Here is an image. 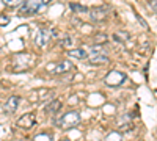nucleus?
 <instances>
[{
	"instance_id": "nucleus-1",
	"label": "nucleus",
	"mask_w": 157,
	"mask_h": 141,
	"mask_svg": "<svg viewBox=\"0 0 157 141\" xmlns=\"http://www.w3.org/2000/svg\"><path fill=\"white\" fill-rule=\"evenodd\" d=\"M80 119H82L80 118V113L72 110V111L64 113L63 116L58 119V122H55V125H58L60 129H63V130H69V129H72V127L80 124Z\"/></svg>"
},
{
	"instance_id": "nucleus-2",
	"label": "nucleus",
	"mask_w": 157,
	"mask_h": 141,
	"mask_svg": "<svg viewBox=\"0 0 157 141\" xmlns=\"http://www.w3.org/2000/svg\"><path fill=\"white\" fill-rule=\"evenodd\" d=\"M49 2H50V0H24V2L21 3V8H19V14L21 16L35 14V13H38Z\"/></svg>"
},
{
	"instance_id": "nucleus-3",
	"label": "nucleus",
	"mask_w": 157,
	"mask_h": 141,
	"mask_svg": "<svg viewBox=\"0 0 157 141\" xmlns=\"http://www.w3.org/2000/svg\"><path fill=\"white\" fill-rule=\"evenodd\" d=\"M126 74L121 72V71H110L107 75H105V79H104V83H105L107 86H112V88H116V86H121L124 82H126Z\"/></svg>"
},
{
	"instance_id": "nucleus-4",
	"label": "nucleus",
	"mask_w": 157,
	"mask_h": 141,
	"mask_svg": "<svg viewBox=\"0 0 157 141\" xmlns=\"http://www.w3.org/2000/svg\"><path fill=\"white\" fill-rule=\"evenodd\" d=\"M90 17L91 20H94V22H104L109 14V8L107 6H96V8H91L90 11Z\"/></svg>"
},
{
	"instance_id": "nucleus-5",
	"label": "nucleus",
	"mask_w": 157,
	"mask_h": 141,
	"mask_svg": "<svg viewBox=\"0 0 157 141\" xmlns=\"http://www.w3.org/2000/svg\"><path fill=\"white\" fill-rule=\"evenodd\" d=\"M35 122H36L35 113H25L17 119L16 124H17V127H21V129H32V127L35 125Z\"/></svg>"
},
{
	"instance_id": "nucleus-6",
	"label": "nucleus",
	"mask_w": 157,
	"mask_h": 141,
	"mask_svg": "<svg viewBox=\"0 0 157 141\" xmlns=\"http://www.w3.org/2000/svg\"><path fill=\"white\" fill-rule=\"evenodd\" d=\"M49 41H50V33H49L47 30L39 28V30L35 33V44H36L39 49L46 47V46L49 44Z\"/></svg>"
},
{
	"instance_id": "nucleus-7",
	"label": "nucleus",
	"mask_w": 157,
	"mask_h": 141,
	"mask_svg": "<svg viewBox=\"0 0 157 141\" xmlns=\"http://www.w3.org/2000/svg\"><path fill=\"white\" fill-rule=\"evenodd\" d=\"M19 104H21V97L19 96H10L3 105V111L8 113V114H13L17 108H19Z\"/></svg>"
},
{
	"instance_id": "nucleus-8",
	"label": "nucleus",
	"mask_w": 157,
	"mask_h": 141,
	"mask_svg": "<svg viewBox=\"0 0 157 141\" xmlns=\"http://www.w3.org/2000/svg\"><path fill=\"white\" fill-rule=\"evenodd\" d=\"M72 68H74V65H72L69 60H63V61L57 63V65L52 68V72H54V74H66V72H69Z\"/></svg>"
},
{
	"instance_id": "nucleus-9",
	"label": "nucleus",
	"mask_w": 157,
	"mask_h": 141,
	"mask_svg": "<svg viewBox=\"0 0 157 141\" xmlns=\"http://www.w3.org/2000/svg\"><path fill=\"white\" fill-rule=\"evenodd\" d=\"M88 61L93 66H102V65H107L109 63V57L105 54H91L88 57Z\"/></svg>"
},
{
	"instance_id": "nucleus-10",
	"label": "nucleus",
	"mask_w": 157,
	"mask_h": 141,
	"mask_svg": "<svg viewBox=\"0 0 157 141\" xmlns=\"http://www.w3.org/2000/svg\"><path fill=\"white\" fill-rule=\"evenodd\" d=\"M68 55L71 58H77V60H86L88 58V54L85 52L83 49H72L68 52Z\"/></svg>"
},
{
	"instance_id": "nucleus-11",
	"label": "nucleus",
	"mask_w": 157,
	"mask_h": 141,
	"mask_svg": "<svg viewBox=\"0 0 157 141\" xmlns=\"http://www.w3.org/2000/svg\"><path fill=\"white\" fill-rule=\"evenodd\" d=\"M60 108H61V100H57V99H55V100H52L50 104L44 108V111H46V113H57Z\"/></svg>"
},
{
	"instance_id": "nucleus-12",
	"label": "nucleus",
	"mask_w": 157,
	"mask_h": 141,
	"mask_svg": "<svg viewBox=\"0 0 157 141\" xmlns=\"http://www.w3.org/2000/svg\"><path fill=\"white\" fill-rule=\"evenodd\" d=\"M33 141H54V136L47 132H39L33 136Z\"/></svg>"
},
{
	"instance_id": "nucleus-13",
	"label": "nucleus",
	"mask_w": 157,
	"mask_h": 141,
	"mask_svg": "<svg viewBox=\"0 0 157 141\" xmlns=\"http://www.w3.org/2000/svg\"><path fill=\"white\" fill-rule=\"evenodd\" d=\"M113 38H115V39H116V41H120V43H126V41L129 39V38H130V35H129L127 32H124V30H121V32H116Z\"/></svg>"
},
{
	"instance_id": "nucleus-14",
	"label": "nucleus",
	"mask_w": 157,
	"mask_h": 141,
	"mask_svg": "<svg viewBox=\"0 0 157 141\" xmlns=\"http://www.w3.org/2000/svg\"><path fill=\"white\" fill-rule=\"evenodd\" d=\"M69 8L74 11V13H86L88 9L82 5H78V3H69Z\"/></svg>"
},
{
	"instance_id": "nucleus-15",
	"label": "nucleus",
	"mask_w": 157,
	"mask_h": 141,
	"mask_svg": "<svg viewBox=\"0 0 157 141\" xmlns=\"http://www.w3.org/2000/svg\"><path fill=\"white\" fill-rule=\"evenodd\" d=\"M2 2L5 3V5H8V6H11V8H14V6H19L24 0H2Z\"/></svg>"
},
{
	"instance_id": "nucleus-16",
	"label": "nucleus",
	"mask_w": 157,
	"mask_h": 141,
	"mask_svg": "<svg viewBox=\"0 0 157 141\" xmlns=\"http://www.w3.org/2000/svg\"><path fill=\"white\" fill-rule=\"evenodd\" d=\"M105 141H121V133H118V132H112Z\"/></svg>"
},
{
	"instance_id": "nucleus-17",
	"label": "nucleus",
	"mask_w": 157,
	"mask_h": 141,
	"mask_svg": "<svg viewBox=\"0 0 157 141\" xmlns=\"http://www.w3.org/2000/svg\"><path fill=\"white\" fill-rule=\"evenodd\" d=\"M71 44H72V39H71L69 36H66L64 39H61V41H60V46H63V47H69Z\"/></svg>"
},
{
	"instance_id": "nucleus-18",
	"label": "nucleus",
	"mask_w": 157,
	"mask_h": 141,
	"mask_svg": "<svg viewBox=\"0 0 157 141\" xmlns=\"http://www.w3.org/2000/svg\"><path fill=\"white\" fill-rule=\"evenodd\" d=\"M10 24V17L8 16H0V27H5V25H8Z\"/></svg>"
},
{
	"instance_id": "nucleus-19",
	"label": "nucleus",
	"mask_w": 157,
	"mask_h": 141,
	"mask_svg": "<svg viewBox=\"0 0 157 141\" xmlns=\"http://www.w3.org/2000/svg\"><path fill=\"white\" fill-rule=\"evenodd\" d=\"M94 41H98V43H101V41H107V36L99 35V36H96V38H94Z\"/></svg>"
},
{
	"instance_id": "nucleus-20",
	"label": "nucleus",
	"mask_w": 157,
	"mask_h": 141,
	"mask_svg": "<svg viewBox=\"0 0 157 141\" xmlns=\"http://www.w3.org/2000/svg\"><path fill=\"white\" fill-rule=\"evenodd\" d=\"M149 5H151V8H154L157 11V0H149Z\"/></svg>"
},
{
	"instance_id": "nucleus-21",
	"label": "nucleus",
	"mask_w": 157,
	"mask_h": 141,
	"mask_svg": "<svg viewBox=\"0 0 157 141\" xmlns=\"http://www.w3.org/2000/svg\"><path fill=\"white\" fill-rule=\"evenodd\" d=\"M61 141H71V139H61Z\"/></svg>"
}]
</instances>
